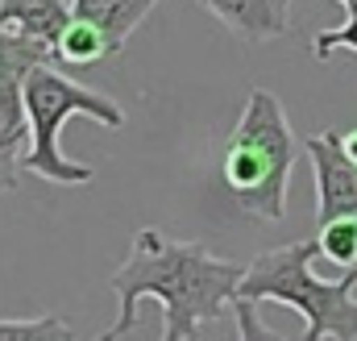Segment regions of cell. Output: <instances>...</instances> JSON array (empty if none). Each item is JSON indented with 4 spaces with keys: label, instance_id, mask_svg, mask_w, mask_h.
I'll return each instance as SVG.
<instances>
[{
    "label": "cell",
    "instance_id": "277c9868",
    "mask_svg": "<svg viewBox=\"0 0 357 341\" xmlns=\"http://www.w3.org/2000/svg\"><path fill=\"white\" fill-rule=\"evenodd\" d=\"M25 108H29V150L21 154V167L38 179L63 183V187H79L91 183L96 170L88 163H75L63 154V125L84 113L91 121H100L104 129H125V108L112 104V96H100L91 87L67 80L63 71H54L50 63L33 67L25 75Z\"/></svg>",
    "mask_w": 357,
    "mask_h": 341
},
{
    "label": "cell",
    "instance_id": "8fae6325",
    "mask_svg": "<svg viewBox=\"0 0 357 341\" xmlns=\"http://www.w3.org/2000/svg\"><path fill=\"white\" fill-rule=\"evenodd\" d=\"M316 246L328 262H337L341 270L357 266V217H345V221H328V225H316Z\"/></svg>",
    "mask_w": 357,
    "mask_h": 341
},
{
    "label": "cell",
    "instance_id": "9c48e42d",
    "mask_svg": "<svg viewBox=\"0 0 357 341\" xmlns=\"http://www.w3.org/2000/svg\"><path fill=\"white\" fill-rule=\"evenodd\" d=\"M108 55H116L112 42H108V34H104L100 25H91V21H84V17L71 13L67 29H63L59 42H54V59H63V63H71V67H96V63H104Z\"/></svg>",
    "mask_w": 357,
    "mask_h": 341
},
{
    "label": "cell",
    "instance_id": "4fadbf2b",
    "mask_svg": "<svg viewBox=\"0 0 357 341\" xmlns=\"http://www.w3.org/2000/svg\"><path fill=\"white\" fill-rule=\"evenodd\" d=\"M233 317H237V341H282L266 321H262L258 304H254V300H245V296H237ZM191 341H199V338H191Z\"/></svg>",
    "mask_w": 357,
    "mask_h": 341
},
{
    "label": "cell",
    "instance_id": "2e32d148",
    "mask_svg": "<svg viewBox=\"0 0 357 341\" xmlns=\"http://www.w3.org/2000/svg\"><path fill=\"white\" fill-rule=\"evenodd\" d=\"M337 4H345V8H349V13H357V0H337Z\"/></svg>",
    "mask_w": 357,
    "mask_h": 341
},
{
    "label": "cell",
    "instance_id": "7c38bea8",
    "mask_svg": "<svg viewBox=\"0 0 357 341\" xmlns=\"http://www.w3.org/2000/svg\"><path fill=\"white\" fill-rule=\"evenodd\" d=\"M0 341H75V329L63 317H29V321L0 317Z\"/></svg>",
    "mask_w": 357,
    "mask_h": 341
},
{
    "label": "cell",
    "instance_id": "3957f363",
    "mask_svg": "<svg viewBox=\"0 0 357 341\" xmlns=\"http://www.w3.org/2000/svg\"><path fill=\"white\" fill-rule=\"evenodd\" d=\"M316 254H320L316 238L262 250L241 279V296L254 304L270 300L295 308L307 321L303 341H357V266H349L341 279H320L312 270Z\"/></svg>",
    "mask_w": 357,
    "mask_h": 341
},
{
    "label": "cell",
    "instance_id": "5b68a950",
    "mask_svg": "<svg viewBox=\"0 0 357 341\" xmlns=\"http://www.w3.org/2000/svg\"><path fill=\"white\" fill-rule=\"evenodd\" d=\"M316 175V225L357 217V159L345 150V133L320 129L303 142Z\"/></svg>",
    "mask_w": 357,
    "mask_h": 341
},
{
    "label": "cell",
    "instance_id": "52a82bcc",
    "mask_svg": "<svg viewBox=\"0 0 357 341\" xmlns=\"http://www.w3.org/2000/svg\"><path fill=\"white\" fill-rule=\"evenodd\" d=\"M67 21H71V0H0V25L42 46H54Z\"/></svg>",
    "mask_w": 357,
    "mask_h": 341
},
{
    "label": "cell",
    "instance_id": "5bb4252c",
    "mask_svg": "<svg viewBox=\"0 0 357 341\" xmlns=\"http://www.w3.org/2000/svg\"><path fill=\"white\" fill-rule=\"evenodd\" d=\"M312 50H316V59H320V63H328L337 50H354V55H357V13H349V21H345V25L316 34Z\"/></svg>",
    "mask_w": 357,
    "mask_h": 341
},
{
    "label": "cell",
    "instance_id": "30bf717a",
    "mask_svg": "<svg viewBox=\"0 0 357 341\" xmlns=\"http://www.w3.org/2000/svg\"><path fill=\"white\" fill-rule=\"evenodd\" d=\"M54 59V46H42V42H29V38H17L0 25V75H29L33 67L50 63Z\"/></svg>",
    "mask_w": 357,
    "mask_h": 341
},
{
    "label": "cell",
    "instance_id": "8992f818",
    "mask_svg": "<svg viewBox=\"0 0 357 341\" xmlns=\"http://www.w3.org/2000/svg\"><path fill=\"white\" fill-rule=\"evenodd\" d=\"M216 21H225L241 42H266L287 34L291 0H199Z\"/></svg>",
    "mask_w": 357,
    "mask_h": 341
},
{
    "label": "cell",
    "instance_id": "9a60e30c",
    "mask_svg": "<svg viewBox=\"0 0 357 341\" xmlns=\"http://www.w3.org/2000/svg\"><path fill=\"white\" fill-rule=\"evenodd\" d=\"M345 150L357 159V129H349V133H345Z\"/></svg>",
    "mask_w": 357,
    "mask_h": 341
},
{
    "label": "cell",
    "instance_id": "ba28073f",
    "mask_svg": "<svg viewBox=\"0 0 357 341\" xmlns=\"http://www.w3.org/2000/svg\"><path fill=\"white\" fill-rule=\"evenodd\" d=\"M154 4H158V0H71V13L84 17V21H91V25H100V29L108 34L112 50L121 55L125 42H129V34L154 13Z\"/></svg>",
    "mask_w": 357,
    "mask_h": 341
},
{
    "label": "cell",
    "instance_id": "7a4b0ae2",
    "mask_svg": "<svg viewBox=\"0 0 357 341\" xmlns=\"http://www.w3.org/2000/svg\"><path fill=\"white\" fill-rule=\"evenodd\" d=\"M225 187L233 204L258 221L287 217V187L295 170V133L282 100L254 87L237 117V129L225 142Z\"/></svg>",
    "mask_w": 357,
    "mask_h": 341
},
{
    "label": "cell",
    "instance_id": "6da1fadb",
    "mask_svg": "<svg viewBox=\"0 0 357 341\" xmlns=\"http://www.w3.org/2000/svg\"><path fill=\"white\" fill-rule=\"evenodd\" d=\"M245 270H250V262L212 258L208 246H199V242H178V238H167L162 229L146 225L133 233V250L125 258V266L112 275L121 312L104 333L121 341L137 325V304L158 300L162 304V341L199 338L204 321H216L237 304Z\"/></svg>",
    "mask_w": 357,
    "mask_h": 341
},
{
    "label": "cell",
    "instance_id": "e0dca14e",
    "mask_svg": "<svg viewBox=\"0 0 357 341\" xmlns=\"http://www.w3.org/2000/svg\"><path fill=\"white\" fill-rule=\"evenodd\" d=\"M96 341H112V338H108V333H100V338H96Z\"/></svg>",
    "mask_w": 357,
    "mask_h": 341
}]
</instances>
